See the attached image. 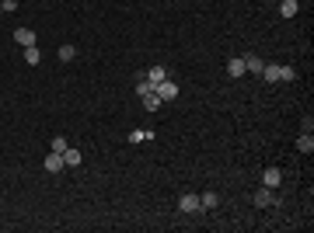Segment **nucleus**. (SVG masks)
Returning <instances> with one entry per match:
<instances>
[{"mask_svg":"<svg viewBox=\"0 0 314 233\" xmlns=\"http://www.w3.org/2000/svg\"><path fill=\"white\" fill-rule=\"evenodd\" d=\"M154 94L161 98V101H175V98H178V84H171V80H161V84H154Z\"/></svg>","mask_w":314,"mask_h":233,"instance_id":"1","label":"nucleus"},{"mask_svg":"<svg viewBox=\"0 0 314 233\" xmlns=\"http://www.w3.org/2000/svg\"><path fill=\"white\" fill-rule=\"evenodd\" d=\"M276 202H280V199H276V191H272L269 184H262V188L255 191V206H262V209H265V206H276Z\"/></svg>","mask_w":314,"mask_h":233,"instance_id":"2","label":"nucleus"},{"mask_svg":"<svg viewBox=\"0 0 314 233\" xmlns=\"http://www.w3.org/2000/svg\"><path fill=\"white\" fill-rule=\"evenodd\" d=\"M178 209H182V212H199V209H203V206H199V195H192V191H188V195H182V199H178Z\"/></svg>","mask_w":314,"mask_h":233,"instance_id":"3","label":"nucleus"},{"mask_svg":"<svg viewBox=\"0 0 314 233\" xmlns=\"http://www.w3.org/2000/svg\"><path fill=\"white\" fill-rule=\"evenodd\" d=\"M14 42H18V46H25V49H28V46H35V31H31V28H14Z\"/></svg>","mask_w":314,"mask_h":233,"instance_id":"4","label":"nucleus"},{"mask_svg":"<svg viewBox=\"0 0 314 233\" xmlns=\"http://www.w3.org/2000/svg\"><path fill=\"white\" fill-rule=\"evenodd\" d=\"M81 160H84V153H81V150H73V146L63 150V167H77Z\"/></svg>","mask_w":314,"mask_h":233,"instance_id":"5","label":"nucleus"},{"mask_svg":"<svg viewBox=\"0 0 314 233\" xmlns=\"http://www.w3.org/2000/svg\"><path fill=\"white\" fill-rule=\"evenodd\" d=\"M227 73H230V77H241V73H248V70H245V56H234V59H227Z\"/></svg>","mask_w":314,"mask_h":233,"instance_id":"6","label":"nucleus"},{"mask_svg":"<svg viewBox=\"0 0 314 233\" xmlns=\"http://www.w3.org/2000/svg\"><path fill=\"white\" fill-rule=\"evenodd\" d=\"M262 181H265V184H269V188H280V184H283V171H280V167H269V171H265V178H262Z\"/></svg>","mask_w":314,"mask_h":233,"instance_id":"7","label":"nucleus"},{"mask_svg":"<svg viewBox=\"0 0 314 233\" xmlns=\"http://www.w3.org/2000/svg\"><path fill=\"white\" fill-rule=\"evenodd\" d=\"M143 73H147V80H150V84L168 80V70H164V66H150V70H143Z\"/></svg>","mask_w":314,"mask_h":233,"instance_id":"8","label":"nucleus"},{"mask_svg":"<svg viewBox=\"0 0 314 233\" xmlns=\"http://www.w3.org/2000/svg\"><path fill=\"white\" fill-rule=\"evenodd\" d=\"M42 167H46V171H53V174H56V171H63V153H53V150H49V157H46V164H42Z\"/></svg>","mask_w":314,"mask_h":233,"instance_id":"9","label":"nucleus"},{"mask_svg":"<svg viewBox=\"0 0 314 233\" xmlns=\"http://www.w3.org/2000/svg\"><path fill=\"white\" fill-rule=\"evenodd\" d=\"M150 91H154V84H150V80H147V73H143V70H140V73H136V94H140V98H143V94H150Z\"/></svg>","mask_w":314,"mask_h":233,"instance_id":"10","label":"nucleus"},{"mask_svg":"<svg viewBox=\"0 0 314 233\" xmlns=\"http://www.w3.org/2000/svg\"><path fill=\"white\" fill-rule=\"evenodd\" d=\"M217 202H220L217 191H203V195H199V206H203V209H217Z\"/></svg>","mask_w":314,"mask_h":233,"instance_id":"11","label":"nucleus"},{"mask_svg":"<svg viewBox=\"0 0 314 233\" xmlns=\"http://www.w3.org/2000/svg\"><path fill=\"white\" fill-rule=\"evenodd\" d=\"M147 139H154V129H133L129 132V143H147Z\"/></svg>","mask_w":314,"mask_h":233,"instance_id":"12","label":"nucleus"},{"mask_svg":"<svg viewBox=\"0 0 314 233\" xmlns=\"http://www.w3.org/2000/svg\"><path fill=\"white\" fill-rule=\"evenodd\" d=\"M161 104H164V101L157 98L154 91H150V94H143V108H147V111H157V108H161Z\"/></svg>","mask_w":314,"mask_h":233,"instance_id":"13","label":"nucleus"},{"mask_svg":"<svg viewBox=\"0 0 314 233\" xmlns=\"http://www.w3.org/2000/svg\"><path fill=\"white\" fill-rule=\"evenodd\" d=\"M297 150H300V153H311V150H314V136H311V132H304V136L297 139Z\"/></svg>","mask_w":314,"mask_h":233,"instance_id":"14","label":"nucleus"},{"mask_svg":"<svg viewBox=\"0 0 314 233\" xmlns=\"http://www.w3.org/2000/svg\"><path fill=\"white\" fill-rule=\"evenodd\" d=\"M38 59H42V52H38V46H28V49H25V63H28V66H35Z\"/></svg>","mask_w":314,"mask_h":233,"instance_id":"15","label":"nucleus"},{"mask_svg":"<svg viewBox=\"0 0 314 233\" xmlns=\"http://www.w3.org/2000/svg\"><path fill=\"white\" fill-rule=\"evenodd\" d=\"M262 66H265V63H262L258 56H245V70H251V73H262Z\"/></svg>","mask_w":314,"mask_h":233,"instance_id":"16","label":"nucleus"},{"mask_svg":"<svg viewBox=\"0 0 314 233\" xmlns=\"http://www.w3.org/2000/svg\"><path fill=\"white\" fill-rule=\"evenodd\" d=\"M280 14H283V18H293V14H297V0H283V4H280Z\"/></svg>","mask_w":314,"mask_h":233,"instance_id":"17","label":"nucleus"},{"mask_svg":"<svg viewBox=\"0 0 314 233\" xmlns=\"http://www.w3.org/2000/svg\"><path fill=\"white\" fill-rule=\"evenodd\" d=\"M73 56H77V49H73V46H60V59H63V63H70Z\"/></svg>","mask_w":314,"mask_h":233,"instance_id":"18","label":"nucleus"},{"mask_svg":"<svg viewBox=\"0 0 314 233\" xmlns=\"http://www.w3.org/2000/svg\"><path fill=\"white\" fill-rule=\"evenodd\" d=\"M293 77H297L293 66H280V80H293Z\"/></svg>","mask_w":314,"mask_h":233,"instance_id":"19","label":"nucleus"},{"mask_svg":"<svg viewBox=\"0 0 314 233\" xmlns=\"http://www.w3.org/2000/svg\"><path fill=\"white\" fill-rule=\"evenodd\" d=\"M66 146H70V143H66V139H63V136H56V139H53V153H63V150H66Z\"/></svg>","mask_w":314,"mask_h":233,"instance_id":"20","label":"nucleus"},{"mask_svg":"<svg viewBox=\"0 0 314 233\" xmlns=\"http://www.w3.org/2000/svg\"><path fill=\"white\" fill-rule=\"evenodd\" d=\"M300 129H304V132H311V129H314V119H311V115H304V122H300Z\"/></svg>","mask_w":314,"mask_h":233,"instance_id":"21","label":"nucleus"},{"mask_svg":"<svg viewBox=\"0 0 314 233\" xmlns=\"http://www.w3.org/2000/svg\"><path fill=\"white\" fill-rule=\"evenodd\" d=\"M0 11H4V0H0Z\"/></svg>","mask_w":314,"mask_h":233,"instance_id":"22","label":"nucleus"}]
</instances>
